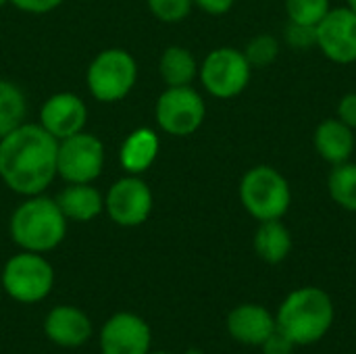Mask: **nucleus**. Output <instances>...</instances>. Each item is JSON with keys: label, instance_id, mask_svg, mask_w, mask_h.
<instances>
[{"label": "nucleus", "instance_id": "b1692460", "mask_svg": "<svg viewBox=\"0 0 356 354\" xmlns=\"http://www.w3.org/2000/svg\"><path fill=\"white\" fill-rule=\"evenodd\" d=\"M277 54H280V44L269 33L254 35L244 48V56L248 58L250 67H267L277 58Z\"/></svg>", "mask_w": 356, "mask_h": 354}, {"label": "nucleus", "instance_id": "6e6552de", "mask_svg": "<svg viewBox=\"0 0 356 354\" xmlns=\"http://www.w3.org/2000/svg\"><path fill=\"white\" fill-rule=\"evenodd\" d=\"M207 104L192 86L167 88L154 106L159 127L169 136H192L204 121Z\"/></svg>", "mask_w": 356, "mask_h": 354}, {"label": "nucleus", "instance_id": "c756f323", "mask_svg": "<svg viewBox=\"0 0 356 354\" xmlns=\"http://www.w3.org/2000/svg\"><path fill=\"white\" fill-rule=\"evenodd\" d=\"M192 2L209 15H225L227 10H232L236 0H192Z\"/></svg>", "mask_w": 356, "mask_h": 354}, {"label": "nucleus", "instance_id": "dca6fc26", "mask_svg": "<svg viewBox=\"0 0 356 354\" xmlns=\"http://www.w3.org/2000/svg\"><path fill=\"white\" fill-rule=\"evenodd\" d=\"M313 142H315L317 154L323 161L332 165H340V163L350 161L355 152V129L344 125L338 117L325 119L317 125Z\"/></svg>", "mask_w": 356, "mask_h": 354}, {"label": "nucleus", "instance_id": "7ed1b4c3", "mask_svg": "<svg viewBox=\"0 0 356 354\" xmlns=\"http://www.w3.org/2000/svg\"><path fill=\"white\" fill-rule=\"evenodd\" d=\"M8 232L21 250L50 252L67 236V217L54 198L35 194L27 196L10 215Z\"/></svg>", "mask_w": 356, "mask_h": 354}, {"label": "nucleus", "instance_id": "cd10ccee", "mask_svg": "<svg viewBox=\"0 0 356 354\" xmlns=\"http://www.w3.org/2000/svg\"><path fill=\"white\" fill-rule=\"evenodd\" d=\"M13 6H17L23 13H33V15H44L54 10L56 6L63 4V0H8Z\"/></svg>", "mask_w": 356, "mask_h": 354}, {"label": "nucleus", "instance_id": "f03ea898", "mask_svg": "<svg viewBox=\"0 0 356 354\" xmlns=\"http://www.w3.org/2000/svg\"><path fill=\"white\" fill-rule=\"evenodd\" d=\"M336 321V307L332 296L317 286H302L292 290L275 313L277 330H282L296 346H311L321 342Z\"/></svg>", "mask_w": 356, "mask_h": 354}, {"label": "nucleus", "instance_id": "1a4fd4ad", "mask_svg": "<svg viewBox=\"0 0 356 354\" xmlns=\"http://www.w3.org/2000/svg\"><path fill=\"white\" fill-rule=\"evenodd\" d=\"M104 167V144L94 136L79 131L58 142L56 173L67 184H92Z\"/></svg>", "mask_w": 356, "mask_h": 354}, {"label": "nucleus", "instance_id": "aec40b11", "mask_svg": "<svg viewBox=\"0 0 356 354\" xmlns=\"http://www.w3.org/2000/svg\"><path fill=\"white\" fill-rule=\"evenodd\" d=\"M159 73L167 88L192 86L198 75V63L194 54L184 46H169L163 50L159 61Z\"/></svg>", "mask_w": 356, "mask_h": 354}, {"label": "nucleus", "instance_id": "4be33fe9", "mask_svg": "<svg viewBox=\"0 0 356 354\" xmlns=\"http://www.w3.org/2000/svg\"><path fill=\"white\" fill-rule=\"evenodd\" d=\"M327 192L338 207L356 213V163L346 161L334 165L327 177Z\"/></svg>", "mask_w": 356, "mask_h": 354}, {"label": "nucleus", "instance_id": "2f4dec72", "mask_svg": "<svg viewBox=\"0 0 356 354\" xmlns=\"http://www.w3.org/2000/svg\"><path fill=\"white\" fill-rule=\"evenodd\" d=\"M6 2H8V0H0V8H2V6H4Z\"/></svg>", "mask_w": 356, "mask_h": 354}, {"label": "nucleus", "instance_id": "0eeeda50", "mask_svg": "<svg viewBox=\"0 0 356 354\" xmlns=\"http://www.w3.org/2000/svg\"><path fill=\"white\" fill-rule=\"evenodd\" d=\"M250 73L252 67L244 52L232 46L211 50L198 67V75L204 90L221 100L236 98L238 94H242L250 81Z\"/></svg>", "mask_w": 356, "mask_h": 354}, {"label": "nucleus", "instance_id": "a878e982", "mask_svg": "<svg viewBox=\"0 0 356 354\" xmlns=\"http://www.w3.org/2000/svg\"><path fill=\"white\" fill-rule=\"evenodd\" d=\"M284 35H286V42L296 50L317 46V29L313 25H300V23L288 21V25L284 29Z\"/></svg>", "mask_w": 356, "mask_h": 354}, {"label": "nucleus", "instance_id": "412c9836", "mask_svg": "<svg viewBox=\"0 0 356 354\" xmlns=\"http://www.w3.org/2000/svg\"><path fill=\"white\" fill-rule=\"evenodd\" d=\"M25 115L27 98L23 90L8 79H0V138L25 123Z\"/></svg>", "mask_w": 356, "mask_h": 354}, {"label": "nucleus", "instance_id": "473e14b6", "mask_svg": "<svg viewBox=\"0 0 356 354\" xmlns=\"http://www.w3.org/2000/svg\"><path fill=\"white\" fill-rule=\"evenodd\" d=\"M148 354H171V353H148Z\"/></svg>", "mask_w": 356, "mask_h": 354}, {"label": "nucleus", "instance_id": "4468645a", "mask_svg": "<svg viewBox=\"0 0 356 354\" xmlns=\"http://www.w3.org/2000/svg\"><path fill=\"white\" fill-rule=\"evenodd\" d=\"M225 328L236 342L244 346L261 348V344L275 332L277 323H275V315L267 307L257 303H244L229 311L225 319Z\"/></svg>", "mask_w": 356, "mask_h": 354}, {"label": "nucleus", "instance_id": "39448f33", "mask_svg": "<svg viewBox=\"0 0 356 354\" xmlns=\"http://www.w3.org/2000/svg\"><path fill=\"white\" fill-rule=\"evenodd\" d=\"M138 63L125 48H106L94 56L88 67L86 83L100 102H119L136 86Z\"/></svg>", "mask_w": 356, "mask_h": 354}, {"label": "nucleus", "instance_id": "20e7f679", "mask_svg": "<svg viewBox=\"0 0 356 354\" xmlns=\"http://www.w3.org/2000/svg\"><path fill=\"white\" fill-rule=\"evenodd\" d=\"M240 200L250 217L261 221L282 219L292 204L288 179L269 165L248 169L240 182Z\"/></svg>", "mask_w": 356, "mask_h": 354}, {"label": "nucleus", "instance_id": "c85d7f7f", "mask_svg": "<svg viewBox=\"0 0 356 354\" xmlns=\"http://www.w3.org/2000/svg\"><path fill=\"white\" fill-rule=\"evenodd\" d=\"M344 125L350 129H356V92H350L340 98L338 102V115H336Z\"/></svg>", "mask_w": 356, "mask_h": 354}, {"label": "nucleus", "instance_id": "393cba45", "mask_svg": "<svg viewBox=\"0 0 356 354\" xmlns=\"http://www.w3.org/2000/svg\"><path fill=\"white\" fill-rule=\"evenodd\" d=\"M192 6H194L192 0H148L150 13L163 23L184 21L190 15Z\"/></svg>", "mask_w": 356, "mask_h": 354}, {"label": "nucleus", "instance_id": "a211bd4d", "mask_svg": "<svg viewBox=\"0 0 356 354\" xmlns=\"http://www.w3.org/2000/svg\"><path fill=\"white\" fill-rule=\"evenodd\" d=\"M159 148L161 142L156 131L150 127H138L123 140L119 150V163L129 175H140L156 161Z\"/></svg>", "mask_w": 356, "mask_h": 354}, {"label": "nucleus", "instance_id": "f3484780", "mask_svg": "<svg viewBox=\"0 0 356 354\" xmlns=\"http://www.w3.org/2000/svg\"><path fill=\"white\" fill-rule=\"evenodd\" d=\"M67 221L88 223L104 211V196L92 184H69L56 198Z\"/></svg>", "mask_w": 356, "mask_h": 354}, {"label": "nucleus", "instance_id": "bb28decb", "mask_svg": "<svg viewBox=\"0 0 356 354\" xmlns=\"http://www.w3.org/2000/svg\"><path fill=\"white\" fill-rule=\"evenodd\" d=\"M261 351L263 354H294L296 344L282 330L275 328V332L261 344Z\"/></svg>", "mask_w": 356, "mask_h": 354}, {"label": "nucleus", "instance_id": "ddd939ff", "mask_svg": "<svg viewBox=\"0 0 356 354\" xmlns=\"http://www.w3.org/2000/svg\"><path fill=\"white\" fill-rule=\"evenodd\" d=\"M86 121H88V106L73 92L52 94L40 108V125L58 142L83 131Z\"/></svg>", "mask_w": 356, "mask_h": 354}, {"label": "nucleus", "instance_id": "f8f14e48", "mask_svg": "<svg viewBox=\"0 0 356 354\" xmlns=\"http://www.w3.org/2000/svg\"><path fill=\"white\" fill-rule=\"evenodd\" d=\"M150 325L134 313L113 315L100 332L102 354H148L150 353Z\"/></svg>", "mask_w": 356, "mask_h": 354}, {"label": "nucleus", "instance_id": "6ab92c4d", "mask_svg": "<svg viewBox=\"0 0 356 354\" xmlns=\"http://www.w3.org/2000/svg\"><path fill=\"white\" fill-rule=\"evenodd\" d=\"M252 246L259 259H263L269 265H280L292 252V234L282 223V219L261 221L254 232Z\"/></svg>", "mask_w": 356, "mask_h": 354}, {"label": "nucleus", "instance_id": "5701e85b", "mask_svg": "<svg viewBox=\"0 0 356 354\" xmlns=\"http://www.w3.org/2000/svg\"><path fill=\"white\" fill-rule=\"evenodd\" d=\"M330 8H332L330 0H286L288 21L300 25L317 27V23L327 15Z\"/></svg>", "mask_w": 356, "mask_h": 354}, {"label": "nucleus", "instance_id": "9b49d317", "mask_svg": "<svg viewBox=\"0 0 356 354\" xmlns=\"http://www.w3.org/2000/svg\"><path fill=\"white\" fill-rule=\"evenodd\" d=\"M315 29L317 48L332 63H356V13L350 6L330 8Z\"/></svg>", "mask_w": 356, "mask_h": 354}, {"label": "nucleus", "instance_id": "7c9ffc66", "mask_svg": "<svg viewBox=\"0 0 356 354\" xmlns=\"http://www.w3.org/2000/svg\"><path fill=\"white\" fill-rule=\"evenodd\" d=\"M348 6H350V8L356 13V0H348Z\"/></svg>", "mask_w": 356, "mask_h": 354}, {"label": "nucleus", "instance_id": "f257e3e1", "mask_svg": "<svg viewBox=\"0 0 356 354\" xmlns=\"http://www.w3.org/2000/svg\"><path fill=\"white\" fill-rule=\"evenodd\" d=\"M58 140L40 123H21L0 138V177L21 196L42 194L56 173Z\"/></svg>", "mask_w": 356, "mask_h": 354}, {"label": "nucleus", "instance_id": "2eb2a0df", "mask_svg": "<svg viewBox=\"0 0 356 354\" xmlns=\"http://www.w3.org/2000/svg\"><path fill=\"white\" fill-rule=\"evenodd\" d=\"M44 334L56 346L77 348V346H81V344H86L90 340V336H92V321H90V317L81 309L69 307V305H60V307H54L46 315Z\"/></svg>", "mask_w": 356, "mask_h": 354}, {"label": "nucleus", "instance_id": "423d86ee", "mask_svg": "<svg viewBox=\"0 0 356 354\" xmlns=\"http://www.w3.org/2000/svg\"><path fill=\"white\" fill-rule=\"evenodd\" d=\"M54 286V269L40 252H17L2 269L4 292L23 305L44 300Z\"/></svg>", "mask_w": 356, "mask_h": 354}, {"label": "nucleus", "instance_id": "9d476101", "mask_svg": "<svg viewBox=\"0 0 356 354\" xmlns=\"http://www.w3.org/2000/svg\"><path fill=\"white\" fill-rule=\"evenodd\" d=\"M152 204L150 186L140 175L129 173L117 179L104 196L106 215L121 227H138L146 223L152 213Z\"/></svg>", "mask_w": 356, "mask_h": 354}]
</instances>
